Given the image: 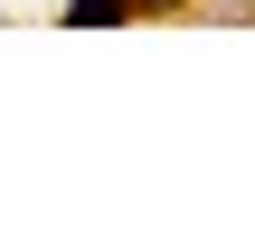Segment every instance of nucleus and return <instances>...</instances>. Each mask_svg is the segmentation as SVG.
Wrapping results in <instances>:
<instances>
[{"mask_svg": "<svg viewBox=\"0 0 255 246\" xmlns=\"http://www.w3.org/2000/svg\"><path fill=\"white\" fill-rule=\"evenodd\" d=\"M66 19H76V28H95V19H123V0H66Z\"/></svg>", "mask_w": 255, "mask_h": 246, "instance_id": "nucleus-1", "label": "nucleus"}]
</instances>
